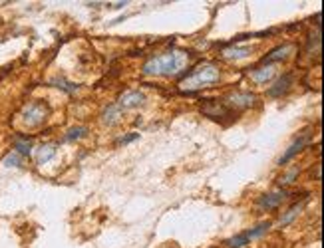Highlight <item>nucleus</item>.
Returning a JSON list of instances; mask_svg holds the SVG:
<instances>
[{
	"mask_svg": "<svg viewBox=\"0 0 324 248\" xmlns=\"http://www.w3.org/2000/svg\"><path fill=\"white\" fill-rule=\"evenodd\" d=\"M46 115H48V108H46L44 104L34 102V104H28V106L24 108V111H22V121H24L28 127H38V125L44 123Z\"/></svg>",
	"mask_w": 324,
	"mask_h": 248,
	"instance_id": "423d86ee",
	"label": "nucleus"
},
{
	"mask_svg": "<svg viewBox=\"0 0 324 248\" xmlns=\"http://www.w3.org/2000/svg\"><path fill=\"white\" fill-rule=\"evenodd\" d=\"M223 56L227 60H243L247 56H251V48L249 46H233V48H225L223 50Z\"/></svg>",
	"mask_w": 324,
	"mask_h": 248,
	"instance_id": "2eb2a0df",
	"label": "nucleus"
},
{
	"mask_svg": "<svg viewBox=\"0 0 324 248\" xmlns=\"http://www.w3.org/2000/svg\"><path fill=\"white\" fill-rule=\"evenodd\" d=\"M291 85H292V74L287 72L285 76H281V78L275 82V85L268 87V95H271V97H283V95L291 89Z\"/></svg>",
	"mask_w": 324,
	"mask_h": 248,
	"instance_id": "9b49d317",
	"label": "nucleus"
},
{
	"mask_svg": "<svg viewBox=\"0 0 324 248\" xmlns=\"http://www.w3.org/2000/svg\"><path fill=\"white\" fill-rule=\"evenodd\" d=\"M275 74H277V68H275V66H271V64H262V66L255 68L249 76H251V80H253L255 83L264 85V83H268V82H271V80L275 78Z\"/></svg>",
	"mask_w": 324,
	"mask_h": 248,
	"instance_id": "9d476101",
	"label": "nucleus"
},
{
	"mask_svg": "<svg viewBox=\"0 0 324 248\" xmlns=\"http://www.w3.org/2000/svg\"><path fill=\"white\" fill-rule=\"evenodd\" d=\"M122 117H124V111L114 104V106H107V110L101 113V121L105 123V125H118L120 121H122Z\"/></svg>",
	"mask_w": 324,
	"mask_h": 248,
	"instance_id": "ddd939ff",
	"label": "nucleus"
},
{
	"mask_svg": "<svg viewBox=\"0 0 324 248\" xmlns=\"http://www.w3.org/2000/svg\"><path fill=\"white\" fill-rule=\"evenodd\" d=\"M4 165H6V167H18V165H20V155H18V153H10V155L4 159Z\"/></svg>",
	"mask_w": 324,
	"mask_h": 248,
	"instance_id": "aec40b11",
	"label": "nucleus"
},
{
	"mask_svg": "<svg viewBox=\"0 0 324 248\" xmlns=\"http://www.w3.org/2000/svg\"><path fill=\"white\" fill-rule=\"evenodd\" d=\"M14 149H16L18 155H30L32 153V145L26 137H16L14 139Z\"/></svg>",
	"mask_w": 324,
	"mask_h": 248,
	"instance_id": "dca6fc26",
	"label": "nucleus"
},
{
	"mask_svg": "<svg viewBox=\"0 0 324 248\" xmlns=\"http://www.w3.org/2000/svg\"><path fill=\"white\" fill-rule=\"evenodd\" d=\"M86 133H88V129L86 127H74V129H70L68 133H66V141H74V139H82V137H86Z\"/></svg>",
	"mask_w": 324,
	"mask_h": 248,
	"instance_id": "6ab92c4d",
	"label": "nucleus"
},
{
	"mask_svg": "<svg viewBox=\"0 0 324 248\" xmlns=\"http://www.w3.org/2000/svg\"><path fill=\"white\" fill-rule=\"evenodd\" d=\"M268 228H271V222H260L259 226H255V228H251V230H245V232H241V234H237V236L229 238L225 244H227L229 248H243V246H247L253 238L262 236Z\"/></svg>",
	"mask_w": 324,
	"mask_h": 248,
	"instance_id": "7ed1b4c3",
	"label": "nucleus"
},
{
	"mask_svg": "<svg viewBox=\"0 0 324 248\" xmlns=\"http://www.w3.org/2000/svg\"><path fill=\"white\" fill-rule=\"evenodd\" d=\"M137 137H139V133H131V135H126V137H122V139H120V143H124V145H126V143H131V141H135Z\"/></svg>",
	"mask_w": 324,
	"mask_h": 248,
	"instance_id": "412c9836",
	"label": "nucleus"
},
{
	"mask_svg": "<svg viewBox=\"0 0 324 248\" xmlns=\"http://www.w3.org/2000/svg\"><path fill=\"white\" fill-rule=\"evenodd\" d=\"M298 173H300V167L296 165V167H292L289 173H285V175L279 179V183H281V185H291V183H294V179L298 177Z\"/></svg>",
	"mask_w": 324,
	"mask_h": 248,
	"instance_id": "a211bd4d",
	"label": "nucleus"
},
{
	"mask_svg": "<svg viewBox=\"0 0 324 248\" xmlns=\"http://www.w3.org/2000/svg\"><path fill=\"white\" fill-rule=\"evenodd\" d=\"M193 54L187 50H169L159 56L149 58L143 64V74L145 76H163V78H173L179 76L191 62Z\"/></svg>",
	"mask_w": 324,
	"mask_h": 248,
	"instance_id": "f257e3e1",
	"label": "nucleus"
},
{
	"mask_svg": "<svg viewBox=\"0 0 324 248\" xmlns=\"http://www.w3.org/2000/svg\"><path fill=\"white\" fill-rule=\"evenodd\" d=\"M294 52V44H291V42H287V44H283V46H279V48H275V50H271L264 58H262V64H275V62H281V60H287L291 54Z\"/></svg>",
	"mask_w": 324,
	"mask_h": 248,
	"instance_id": "1a4fd4ad",
	"label": "nucleus"
},
{
	"mask_svg": "<svg viewBox=\"0 0 324 248\" xmlns=\"http://www.w3.org/2000/svg\"><path fill=\"white\" fill-rule=\"evenodd\" d=\"M201 113L211 117V119H223V117H235V113L223 104V99H205V104L201 106Z\"/></svg>",
	"mask_w": 324,
	"mask_h": 248,
	"instance_id": "20e7f679",
	"label": "nucleus"
},
{
	"mask_svg": "<svg viewBox=\"0 0 324 248\" xmlns=\"http://www.w3.org/2000/svg\"><path fill=\"white\" fill-rule=\"evenodd\" d=\"M289 198V191L285 189H277V191H271V193H266L259 198V207L260 209H277L283 205V201H287Z\"/></svg>",
	"mask_w": 324,
	"mask_h": 248,
	"instance_id": "6e6552de",
	"label": "nucleus"
},
{
	"mask_svg": "<svg viewBox=\"0 0 324 248\" xmlns=\"http://www.w3.org/2000/svg\"><path fill=\"white\" fill-rule=\"evenodd\" d=\"M300 211H302V205H292V207H291V209H289V211H287V213L281 217V226H285V224H291V222H292V220L298 217V213H300Z\"/></svg>",
	"mask_w": 324,
	"mask_h": 248,
	"instance_id": "f3484780",
	"label": "nucleus"
},
{
	"mask_svg": "<svg viewBox=\"0 0 324 248\" xmlns=\"http://www.w3.org/2000/svg\"><path fill=\"white\" fill-rule=\"evenodd\" d=\"M255 93H251V91H233V93H229L225 99H223V104L235 113V111H241V110H247V108H251L253 104H255Z\"/></svg>",
	"mask_w": 324,
	"mask_h": 248,
	"instance_id": "39448f33",
	"label": "nucleus"
},
{
	"mask_svg": "<svg viewBox=\"0 0 324 248\" xmlns=\"http://www.w3.org/2000/svg\"><path fill=\"white\" fill-rule=\"evenodd\" d=\"M221 80V70L213 62H203L195 70H191L183 80H181V89L183 91H197L203 87H211Z\"/></svg>",
	"mask_w": 324,
	"mask_h": 248,
	"instance_id": "f03ea898",
	"label": "nucleus"
},
{
	"mask_svg": "<svg viewBox=\"0 0 324 248\" xmlns=\"http://www.w3.org/2000/svg\"><path fill=\"white\" fill-rule=\"evenodd\" d=\"M306 141H308V133H304L302 137H298V139H296V141H294V143L287 149V153L279 159V165H287V163H289V161H291L296 153H300V151H302V147L306 145Z\"/></svg>",
	"mask_w": 324,
	"mask_h": 248,
	"instance_id": "f8f14e48",
	"label": "nucleus"
},
{
	"mask_svg": "<svg viewBox=\"0 0 324 248\" xmlns=\"http://www.w3.org/2000/svg\"><path fill=\"white\" fill-rule=\"evenodd\" d=\"M143 102H145V95H143L141 91H137V89H131V91H124V93L120 95V99H118L116 106H118L122 111H128V110H135V108L143 106Z\"/></svg>",
	"mask_w": 324,
	"mask_h": 248,
	"instance_id": "0eeeda50",
	"label": "nucleus"
},
{
	"mask_svg": "<svg viewBox=\"0 0 324 248\" xmlns=\"http://www.w3.org/2000/svg\"><path fill=\"white\" fill-rule=\"evenodd\" d=\"M54 155H56V145H54V143H46V145H40L36 149V161H38V165L48 163Z\"/></svg>",
	"mask_w": 324,
	"mask_h": 248,
	"instance_id": "4468645a",
	"label": "nucleus"
}]
</instances>
